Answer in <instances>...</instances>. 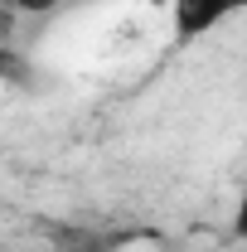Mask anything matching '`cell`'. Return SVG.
<instances>
[{"label": "cell", "instance_id": "obj_2", "mask_svg": "<svg viewBox=\"0 0 247 252\" xmlns=\"http://www.w3.org/2000/svg\"><path fill=\"white\" fill-rule=\"evenodd\" d=\"M204 5L214 10L218 20H233V15H243V10H247V0H204Z\"/></svg>", "mask_w": 247, "mask_h": 252}, {"label": "cell", "instance_id": "obj_1", "mask_svg": "<svg viewBox=\"0 0 247 252\" xmlns=\"http://www.w3.org/2000/svg\"><path fill=\"white\" fill-rule=\"evenodd\" d=\"M233 243H247V180H243L238 204H233Z\"/></svg>", "mask_w": 247, "mask_h": 252}, {"label": "cell", "instance_id": "obj_3", "mask_svg": "<svg viewBox=\"0 0 247 252\" xmlns=\"http://www.w3.org/2000/svg\"><path fill=\"white\" fill-rule=\"evenodd\" d=\"M151 5H175V0H151Z\"/></svg>", "mask_w": 247, "mask_h": 252}]
</instances>
